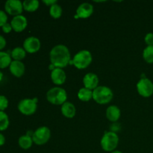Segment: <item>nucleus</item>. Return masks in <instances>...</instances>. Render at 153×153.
Segmentation results:
<instances>
[{"label":"nucleus","mask_w":153,"mask_h":153,"mask_svg":"<svg viewBox=\"0 0 153 153\" xmlns=\"http://www.w3.org/2000/svg\"><path fill=\"white\" fill-rule=\"evenodd\" d=\"M49 58L51 64L55 68H64L71 61L70 50L67 46L62 44L56 45L51 49Z\"/></svg>","instance_id":"obj_1"},{"label":"nucleus","mask_w":153,"mask_h":153,"mask_svg":"<svg viewBox=\"0 0 153 153\" xmlns=\"http://www.w3.org/2000/svg\"><path fill=\"white\" fill-rule=\"evenodd\" d=\"M93 60L92 55L88 50H81L74 55L73 59L70 61V64H73L79 70L86 69L90 66Z\"/></svg>","instance_id":"obj_2"},{"label":"nucleus","mask_w":153,"mask_h":153,"mask_svg":"<svg viewBox=\"0 0 153 153\" xmlns=\"http://www.w3.org/2000/svg\"><path fill=\"white\" fill-rule=\"evenodd\" d=\"M113 97V91L108 87L98 86L93 91V99L98 104H108L111 101Z\"/></svg>","instance_id":"obj_3"},{"label":"nucleus","mask_w":153,"mask_h":153,"mask_svg":"<svg viewBox=\"0 0 153 153\" xmlns=\"http://www.w3.org/2000/svg\"><path fill=\"white\" fill-rule=\"evenodd\" d=\"M46 99L51 104L62 105L67 102V94L64 88L55 87L49 89L46 93Z\"/></svg>","instance_id":"obj_4"},{"label":"nucleus","mask_w":153,"mask_h":153,"mask_svg":"<svg viewBox=\"0 0 153 153\" xmlns=\"http://www.w3.org/2000/svg\"><path fill=\"white\" fill-rule=\"evenodd\" d=\"M119 137L114 131H108L104 134L101 139V146L105 152H113L117 147Z\"/></svg>","instance_id":"obj_5"},{"label":"nucleus","mask_w":153,"mask_h":153,"mask_svg":"<svg viewBox=\"0 0 153 153\" xmlns=\"http://www.w3.org/2000/svg\"><path fill=\"white\" fill-rule=\"evenodd\" d=\"M17 108L19 111L23 115H32L37 110V99H23L18 103Z\"/></svg>","instance_id":"obj_6"},{"label":"nucleus","mask_w":153,"mask_h":153,"mask_svg":"<svg viewBox=\"0 0 153 153\" xmlns=\"http://www.w3.org/2000/svg\"><path fill=\"white\" fill-rule=\"evenodd\" d=\"M50 137V129L46 126H41L33 132L32 140L35 144L40 146L47 143Z\"/></svg>","instance_id":"obj_7"},{"label":"nucleus","mask_w":153,"mask_h":153,"mask_svg":"<svg viewBox=\"0 0 153 153\" xmlns=\"http://www.w3.org/2000/svg\"><path fill=\"white\" fill-rule=\"evenodd\" d=\"M137 91L141 97L148 98L153 94V83L147 78H141L137 84Z\"/></svg>","instance_id":"obj_8"},{"label":"nucleus","mask_w":153,"mask_h":153,"mask_svg":"<svg viewBox=\"0 0 153 153\" xmlns=\"http://www.w3.org/2000/svg\"><path fill=\"white\" fill-rule=\"evenodd\" d=\"M22 1L19 0H7L4 3V11L7 14L15 16L21 15L23 10Z\"/></svg>","instance_id":"obj_9"},{"label":"nucleus","mask_w":153,"mask_h":153,"mask_svg":"<svg viewBox=\"0 0 153 153\" xmlns=\"http://www.w3.org/2000/svg\"><path fill=\"white\" fill-rule=\"evenodd\" d=\"M41 46L40 40L35 37H28L24 40L23 49L28 53H35L38 52Z\"/></svg>","instance_id":"obj_10"},{"label":"nucleus","mask_w":153,"mask_h":153,"mask_svg":"<svg viewBox=\"0 0 153 153\" xmlns=\"http://www.w3.org/2000/svg\"><path fill=\"white\" fill-rule=\"evenodd\" d=\"M12 28L16 32H22L26 28L28 25V20L23 15H18L12 18L10 21Z\"/></svg>","instance_id":"obj_11"},{"label":"nucleus","mask_w":153,"mask_h":153,"mask_svg":"<svg viewBox=\"0 0 153 153\" xmlns=\"http://www.w3.org/2000/svg\"><path fill=\"white\" fill-rule=\"evenodd\" d=\"M94 13V6L88 2L82 3L76 9V15L75 17L76 19L82 18V19H87L90 17Z\"/></svg>","instance_id":"obj_12"},{"label":"nucleus","mask_w":153,"mask_h":153,"mask_svg":"<svg viewBox=\"0 0 153 153\" xmlns=\"http://www.w3.org/2000/svg\"><path fill=\"white\" fill-rule=\"evenodd\" d=\"M83 84L84 85H85V88L91 90V91H94V89H96V88L98 87V76H97V75L95 74V73H87L83 78Z\"/></svg>","instance_id":"obj_13"},{"label":"nucleus","mask_w":153,"mask_h":153,"mask_svg":"<svg viewBox=\"0 0 153 153\" xmlns=\"http://www.w3.org/2000/svg\"><path fill=\"white\" fill-rule=\"evenodd\" d=\"M25 64L20 61H12L9 66V70L13 76L20 78L25 73Z\"/></svg>","instance_id":"obj_14"},{"label":"nucleus","mask_w":153,"mask_h":153,"mask_svg":"<svg viewBox=\"0 0 153 153\" xmlns=\"http://www.w3.org/2000/svg\"><path fill=\"white\" fill-rule=\"evenodd\" d=\"M67 76L65 72L61 68H55L51 71V79L56 85H61L65 82Z\"/></svg>","instance_id":"obj_15"},{"label":"nucleus","mask_w":153,"mask_h":153,"mask_svg":"<svg viewBox=\"0 0 153 153\" xmlns=\"http://www.w3.org/2000/svg\"><path fill=\"white\" fill-rule=\"evenodd\" d=\"M121 115L120 109L117 105H111L106 110V117L111 122H117Z\"/></svg>","instance_id":"obj_16"},{"label":"nucleus","mask_w":153,"mask_h":153,"mask_svg":"<svg viewBox=\"0 0 153 153\" xmlns=\"http://www.w3.org/2000/svg\"><path fill=\"white\" fill-rule=\"evenodd\" d=\"M61 113L67 118L74 117L76 113V107L73 103L70 102H66L61 106Z\"/></svg>","instance_id":"obj_17"},{"label":"nucleus","mask_w":153,"mask_h":153,"mask_svg":"<svg viewBox=\"0 0 153 153\" xmlns=\"http://www.w3.org/2000/svg\"><path fill=\"white\" fill-rule=\"evenodd\" d=\"M33 143L34 142H33L32 137L27 134L25 135L20 136L18 140V144H19V147L22 148V149H28L29 148H31Z\"/></svg>","instance_id":"obj_18"},{"label":"nucleus","mask_w":153,"mask_h":153,"mask_svg":"<svg viewBox=\"0 0 153 153\" xmlns=\"http://www.w3.org/2000/svg\"><path fill=\"white\" fill-rule=\"evenodd\" d=\"M10 56L13 61H22V60L24 59L26 56V52L23 49V47L17 46L12 49L11 52H10Z\"/></svg>","instance_id":"obj_19"},{"label":"nucleus","mask_w":153,"mask_h":153,"mask_svg":"<svg viewBox=\"0 0 153 153\" xmlns=\"http://www.w3.org/2000/svg\"><path fill=\"white\" fill-rule=\"evenodd\" d=\"M12 61L13 60L10 56V54H8L7 52L4 51H0V70L9 67Z\"/></svg>","instance_id":"obj_20"},{"label":"nucleus","mask_w":153,"mask_h":153,"mask_svg":"<svg viewBox=\"0 0 153 153\" xmlns=\"http://www.w3.org/2000/svg\"><path fill=\"white\" fill-rule=\"evenodd\" d=\"M23 9L28 12H34L38 9L40 2L37 0H25L22 1Z\"/></svg>","instance_id":"obj_21"},{"label":"nucleus","mask_w":153,"mask_h":153,"mask_svg":"<svg viewBox=\"0 0 153 153\" xmlns=\"http://www.w3.org/2000/svg\"><path fill=\"white\" fill-rule=\"evenodd\" d=\"M78 97L81 101L88 102L93 99V91L86 88H82L78 92Z\"/></svg>","instance_id":"obj_22"},{"label":"nucleus","mask_w":153,"mask_h":153,"mask_svg":"<svg viewBox=\"0 0 153 153\" xmlns=\"http://www.w3.org/2000/svg\"><path fill=\"white\" fill-rule=\"evenodd\" d=\"M10 124L9 117L4 111H0V131L7 129Z\"/></svg>","instance_id":"obj_23"},{"label":"nucleus","mask_w":153,"mask_h":153,"mask_svg":"<svg viewBox=\"0 0 153 153\" xmlns=\"http://www.w3.org/2000/svg\"><path fill=\"white\" fill-rule=\"evenodd\" d=\"M143 58L148 64H153V46H147L143 49Z\"/></svg>","instance_id":"obj_24"},{"label":"nucleus","mask_w":153,"mask_h":153,"mask_svg":"<svg viewBox=\"0 0 153 153\" xmlns=\"http://www.w3.org/2000/svg\"><path fill=\"white\" fill-rule=\"evenodd\" d=\"M62 7L61 5L58 4H55L52 5L49 8V13H50L51 16L53 17L54 19H59L62 15Z\"/></svg>","instance_id":"obj_25"},{"label":"nucleus","mask_w":153,"mask_h":153,"mask_svg":"<svg viewBox=\"0 0 153 153\" xmlns=\"http://www.w3.org/2000/svg\"><path fill=\"white\" fill-rule=\"evenodd\" d=\"M9 105L8 100L4 95H0V111H4V110L7 108Z\"/></svg>","instance_id":"obj_26"},{"label":"nucleus","mask_w":153,"mask_h":153,"mask_svg":"<svg viewBox=\"0 0 153 153\" xmlns=\"http://www.w3.org/2000/svg\"><path fill=\"white\" fill-rule=\"evenodd\" d=\"M7 14L4 10L0 9V27H2L6 22H7Z\"/></svg>","instance_id":"obj_27"},{"label":"nucleus","mask_w":153,"mask_h":153,"mask_svg":"<svg viewBox=\"0 0 153 153\" xmlns=\"http://www.w3.org/2000/svg\"><path fill=\"white\" fill-rule=\"evenodd\" d=\"M144 40L147 46H153V33H147L145 36Z\"/></svg>","instance_id":"obj_28"},{"label":"nucleus","mask_w":153,"mask_h":153,"mask_svg":"<svg viewBox=\"0 0 153 153\" xmlns=\"http://www.w3.org/2000/svg\"><path fill=\"white\" fill-rule=\"evenodd\" d=\"M1 30H2L3 32L5 33V34H8V33H10V31L13 30L11 25H10V22H6V23L1 27Z\"/></svg>","instance_id":"obj_29"},{"label":"nucleus","mask_w":153,"mask_h":153,"mask_svg":"<svg viewBox=\"0 0 153 153\" xmlns=\"http://www.w3.org/2000/svg\"><path fill=\"white\" fill-rule=\"evenodd\" d=\"M6 44H7L6 39L2 35L0 34V51H2L4 49V47L6 46Z\"/></svg>","instance_id":"obj_30"},{"label":"nucleus","mask_w":153,"mask_h":153,"mask_svg":"<svg viewBox=\"0 0 153 153\" xmlns=\"http://www.w3.org/2000/svg\"><path fill=\"white\" fill-rule=\"evenodd\" d=\"M43 2L44 3V4H46L47 6H50L51 7V6L53 5V4H56L57 1L56 0H47V1H46V0H44V1H43Z\"/></svg>","instance_id":"obj_31"},{"label":"nucleus","mask_w":153,"mask_h":153,"mask_svg":"<svg viewBox=\"0 0 153 153\" xmlns=\"http://www.w3.org/2000/svg\"><path fill=\"white\" fill-rule=\"evenodd\" d=\"M5 143V137L2 133L0 132V146H2Z\"/></svg>","instance_id":"obj_32"},{"label":"nucleus","mask_w":153,"mask_h":153,"mask_svg":"<svg viewBox=\"0 0 153 153\" xmlns=\"http://www.w3.org/2000/svg\"><path fill=\"white\" fill-rule=\"evenodd\" d=\"M3 76H4V75H3L2 72H1V70H0V82H1V80H2V79H3Z\"/></svg>","instance_id":"obj_33"},{"label":"nucleus","mask_w":153,"mask_h":153,"mask_svg":"<svg viewBox=\"0 0 153 153\" xmlns=\"http://www.w3.org/2000/svg\"><path fill=\"white\" fill-rule=\"evenodd\" d=\"M111 153H123V152H120V151L114 150V151H113V152H111Z\"/></svg>","instance_id":"obj_34"}]
</instances>
